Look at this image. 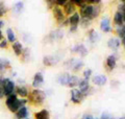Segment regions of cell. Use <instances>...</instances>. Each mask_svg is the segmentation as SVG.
Masks as SVG:
<instances>
[{
	"label": "cell",
	"mask_w": 125,
	"mask_h": 119,
	"mask_svg": "<svg viewBox=\"0 0 125 119\" xmlns=\"http://www.w3.org/2000/svg\"><path fill=\"white\" fill-rule=\"evenodd\" d=\"M102 7L100 4H89L87 1L84 2L83 5H81L79 7V16L81 19H88L90 21H92L94 19H97L101 14Z\"/></svg>",
	"instance_id": "obj_1"
},
{
	"label": "cell",
	"mask_w": 125,
	"mask_h": 119,
	"mask_svg": "<svg viewBox=\"0 0 125 119\" xmlns=\"http://www.w3.org/2000/svg\"><path fill=\"white\" fill-rule=\"evenodd\" d=\"M46 92L41 89H32L29 91V94L27 96V102L32 107H41L44 105L46 100Z\"/></svg>",
	"instance_id": "obj_2"
},
{
	"label": "cell",
	"mask_w": 125,
	"mask_h": 119,
	"mask_svg": "<svg viewBox=\"0 0 125 119\" xmlns=\"http://www.w3.org/2000/svg\"><path fill=\"white\" fill-rule=\"evenodd\" d=\"M79 77L75 74H71L69 72H65V73H61L57 76V83L61 86L64 87H68V88L74 89L78 86L79 83Z\"/></svg>",
	"instance_id": "obj_3"
},
{
	"label": "cell",
	"mask_w": 125,
	"mask_h": 119,
	"mask_svg": "<svg viewBox=\"0 0 125 119\" xmlns=\"http://www.w3.org/2000/svg\"><path fill=\"white\" fill-rule=\"evenodd\" d=\"M83 65H84L83 62L76 58H70L64 63L65 68H67L68 70H71V72H74V73L79 72L83 68Z\"/></svg>",
	"instance_id": "obj_4"
},
{
	"label": "cell",
	"mask_w": 125,
	"mask_h": 119,
	"mask_svg": "<svg viewBox=\"0 0 125 119\" xmlns=\"http://www.w3.org/2000/svg\"><path fill=\"white\" fill-rule=\"evenodd\" d=\"M1 87L4 93V96L7 97L9 95L15 93L16 91V82L14 79H11L10 77H3L2 78V83H1Z\"/></svg>",
	"instance_id": "obj_5"
},
{
	"label": "cell",
	"mask_w": 125,
	"mask_h": 119,
	"mask_svg": "<svg viewBox=\"0 0 125 119\" xmlns=\"http://www.w3.org/2000/svg\"><path fill=\"white\" fill-rule=\"evenodd\" d=\"M77 87H78L77 89L79 90L85 97L89 96V95H91L93 93V88L91 87V85H90V81H88V79L80 78Z\"/></svg>",
	"instance_id": "obj_6"
},
{
	"label": "cell",
	"mask_w": 125,
	"mask_h": 119,
	"mask_svg": "<svg viewBox=\"0 0 125 119\" xmlns=\"http://www.w3.org/2000/svg\"><path fill=\"white\" fill-rule=\"evenodd\" d=\"M84 99L85 96L77 88L71 89V91H70V100H71V102H73L74 105H80Z\"/></svg>",
	"instance_id": "obj_7"
},
{
	"label": "cell",
	"mask_w": 125,
	"mask_h": 119,
	"mask_svg": "<svg viewBox=\"0 0 125 119\" xmlns=\"http://www.w3.org/2000/svg\"><path fill=\"white\" fill-rule=\"evenodd\" d=\"M52 14H53V18L55 19V21L58 24V26L61 27V25L64 23L65 20L67 19V17H66L65 14H64V12H62V9L55 5L52 9Z\"/></svg>",
	"instance_id": "obj_8"
},
{
	"label": "cell",
	"mask_w": 125,
	"mask_h": 119,
	"mask_svg": "<svg viewBox=\"0 0 125 119\" xmlns=\"http://www.w3.org/2000/svg\"><path fill=\"white\" fill-rule=\"evenodd\" d=\"M99 27H100L101 31H103V33H105V34L112 33V31H113V27H112L111 19H109L107 16H104V17H102V19L100 20Z\"/></svg>",
	"instance_id": "obj_9"
},
{
	"label": "cell",
	"mask_w": 125,
	"mask_h": 119,
	"mask_svg": "<svg viewBox=\"0 0 125 119\" xmlns=\"http://www.w3.org/2000/svg\"><path fill=\"white\" fill-rule=\"evenodd\" d=\"M91 81L93 83V85H95L97 87H103L107 84V76L104 74H96V75H93Z\"/></svg>",
	"instance_id": "obj_10"
},
{
	"label": "cell",
	"mask_w": 125,
	"mask_h": 119,
	"mask_svg": "<svg viewBox=\"0 0 125 119\" xmlns=\"http://www.w3.org/2000/svg\"><path fill=\"white\" fill-rule=\"evenodd\" d=\"M72 53H77L79 54L80 57H85L88 53H89V50L87 48V46L83 43H80V44H76L71 47V49H70Z\"/></svg>",
	"instance_id": "obj_11"
},
{
	"label": "cell",
	"mask_w": 125,
	"mask_h": 119,
	"mask_svg": "<svg viewBox=\"0 0 125 119\" xmlns=\"http://www.w3.org/2000/svg\"><path fill=\"white\" fill-rule=\"evenodd\" d=\"M117 61H118V58H117L116 54H109L106 58V61H105V67H106L107 71H113L114 69H116L117 67Z\"/></svg>",
	"instance_id": "obj_12"
},
{
	"label": "cell",
	"mask_w": 125,
	"mask_h": 119,
	"mask_svg": "<svg viewBox=\"0 0 125 119\" xmlns=\"http://www.w3.org/2000/svg\"><path fill=\"white\" fill-rule=\"evenodd\" d=\"M44 85V75L42 72H37L33 75V79L31 83V86L33 87V89H40L41 87Z\"/></svg>",
	"instance_id": "obj_13"
},
{
	"label": "cell",
	"mask_w": 125,
	"mask_h": 119,
	"mask_svg": "<svg viewBox=\"0 0 125 119\" xmlns=\"http://www.w3.org/2000/svg\"><path fill=\"white\" fill-rule=\"evenodd\" d=\"M62 12H64V14L66 17H70L71 15H73L74 13H76V9L77 7L75 6V4L72 2V0H67V3L62 7Z\"/></svg>",
	"instance_id": "obj_14"
},
{
	"label": "cell",
	"mask_w": 125,
	"mask_h": 119,
	"mask_svg": "<svg viewBox=\"0 0 125 119\" xmlns=\"http://www.w3.org/2000/svg\"><path fill=\"white\" fill-rule=\"evenodd\" d=\"M61 61L60 57L57 55H45L43 58V65L44 66H47V67H51V66H54L56 65L58 62Z\"/></svg>",
	"instance_id": "obj_15"
},
{
	"label": "cell",
	"mask_w": 125,
	"mask_h": 119,
	"mask_svg": "<svg viewBox=\"0 0 125 119\" xmlns=\"http://www.w3.org/2000/svg\"><path fill=\"white\" fill-rule=\"evenodd\" d=\"M68 23H69V27H79V23H80L79 13L76 12L70 17H68Z\"/></svg>",
	"instance_id": "obj_16"
},
{
	"label": "cell",
	"mask_w": 125,
	"mask_h": 119,
	"mask_svg": "<svg viewBox=\"0 0 125 119\" xmlns=\"http://www.w3.org/2000/svg\"><path fill=\"white\" fill-rule=\"evenodd\" d=\"M121 46V40L118 37H113L107 41V47L113 51H118Z\"/></svg>",
	"instance_id": "obj_17"
},
{
	"label": "cell",
	"mask_w": 125,
	"mask_h": 119,
	"mask_svg": "<svg viewBox=\"0 0 125 119\" xmlns=\"http://www.w3.org/2000/svg\"><path fill=\"white\" fill-rule=\"evenodd\" d=\"M47 38L49 39L50 42H54V41H58L64 38V33H62V29H55V30H52L48 36Z\"/></svg>",
	"instance_id": "obj_18"
},
{
	"label": "cell",
	"mask_w": 125,
	"mask_h": 119,
	"mask_svg": "<svg viewBox=\"0 0 125 119\" xmlns=\"http://www.w3.org/2000/svg\"><path fill=\"white\" fill-rule=\"evenodd\" d=\"M15 92L18 95V97L20 96L21 98H27V96H28V94H29V90L24 85H19V86L16 87Z\"/></svg>",
	"instance_id": "obj_19"
},
{
	"label": "cell",
	"mask_w": 125,
	"mask_h": 119,
	"mask_svg": "<svg viewBox=\"0 0 125 119\" xmlns=\"http://www.w3.org/2000/svg\"><path fill=\"white\" fill-rule=\"evenodd\" d=\"M16 115V119H27L29 116V110H28V107L27 106H24L20 108L18 110L17 113H15Z\"/></svg>",
	"instance_id": "obj_20"
},
{
	"label": "cell",
	"mask_w": 125,
	"mask_h": 119,
	"mask_svg": "<svg viewBox=\"0 0 125 119\" xmlns=\"http://www.w3.org/2000/svg\"><path fill=\"white\" fill-rule=\"evenodd\" d=\"M88 39H89V42L91 44H95L99 41L100 39V35L98 34V31L95 30V29H90L88 31Z\"/></svg>",
	"instance_id": "obj_21"
},
{
	"label": "cell",
	"mask_w": 125,
	"mask_h": 119,
	"mask_svg": "<svg viewBox=\"0 0 125 119\" xmlns=\"http://www.w3.org/2000/svg\"><path fill=\"white\" fill-rule=\"evenodd\" d=\"M113 22L116 25V27L124 25V20H123V15L120 11H116L114 14V18H113Z\"/></svg>",
	"instance_id": "obj_22"
},
{
	"label": "cell",
	"mask_w": 125,
	"mask_h": 119,
	"mask_svg": "<svg viewBox=\"0 0 125 119\" xmlns=\"http://www.w3.org/2000/svg\"><path fill=\"white\" fill-rule=\"evenodd\" d=\"M11 49H13L14 53L17 55V57H21V54L24 50V47H23V44L19 41H16L15 43L11 44Z\"/></svg>",
	"instance_id": "obj_23"
},
{
	"label": "cell",
	"mask_w": 125,
	"mask_h": 119,
	"mask_svg": "<svg viewBox=\"0 0 125 119\" xmlns=\"http://www.w3.org/2000/svg\"><path fill=\"white\" fill-rule=\"evenodd\" d=\"M10 62L7 59L0 58V74L5 73L7 70L10 69Z\"/></svg>",
	"instance_id": "obj_24"
},
{
	"label": "cell",
	"mask_w": 125,
	"mask_h": 119,
	"mask_svg": "<svg viewBox=\"0 0 125 119\" xmlns=\"http://www.w3.org/2000/svg\"><path fill=\"white\" fill-rule=\"evenodd\" d=\"M34 119H50V113L47 109H42L34 113Z\"/></svg>",
	"instance_id": "obj_25"
},
{
	"label": "cell",
	"mask_w": 125,
	"mask_h": 119,
	"mask_svg": "<svg viewBox=\"0 0 125 119\" xmlns=\"http://www.w3.org/2000/svg\"><path fill=\"white\" fill-rule=\"evenodd\" d=\"M6 37H7V39H6L7 42L11 43V44L17 41V36H16L13 28H7L6 29Z\"/></svg>",
	"instance_id": "obj_26"
},
{
	"label": "cell",
	"mask_w": 125,
	"mask_h": 119,
	"mask_svg": "<svg viewBox=\"0 0 125 119\" xmlns=\"http://www.w3.org/2000/svg\"><path fill=\"white\" fill-rule=\"evenodd\" d=\"M13 11H14V13H16L17 15H20L22 12L24 11V2H22V1L16 2L13 7Z\"/></svg>",
	"instance_id": "obj_27"
},
{
	"label": "cell",
	"mask_w": 125,
	"mask_h": 119,
	"mask_svg": "<svg viewBox=\"0 0 125 119\" xmlns=\"http://www.w3.org/2000/svg\"><path fill=\"white\" fill-rule=\"evenodd\" d=\"M21 61L23 63H27V62H29V60H30V49L29 48H24V50H23V52L21 54Z\"/></svg>",
	"instance_id": "obj_28"
},
{
	"label": "cell",
	"mask_w": 125,
	"mask_h": 119,
	"mask_svg": "<svg viewBox=\"0 0 125 119\" xmlns=\"http://www.w3.org/2000/svg\"><path fill=\"white\" fill-rule=\"evenodd\" d=\"M116 35L117 37H118L119 39H122L125 37V24L122 25V26H118L116 27Z\"/></svg>",
	"instance_id": "obj_29"
},
{
	"label": "cell",
	"mask_w": 125,
	"mask_h": 119,
	"mask_svg": "<svg viewBox=\"0 0 125 119\" xmlns=\"http://www.w3.org/2000/svg\"><path fill=\"white\" fill-rule=\"evenodd\" d=\"M7 12H9V10H7V6L5 5V3L3 1H0V18L4 17L7 14Z\"/></svg>",
	"instance_id": "obj_30"
},
{
	"label": "cell",
	"mask_w": 125,
	"mask_h": 119,
	"mask_svg": "<svg viewBox=\"0 0 125 119\" xmlns=\"http://www.w3.org/2000/svg\"><path fill=\"white\" fill-rule=\"evenodd\" d=\"M93 76V71L91 68H87L83 70V78L84 79H88V81H90V79L92 78Z\"/></svg>",
	"instance_id": "obj_31"
},
{
	"label": "cell",
	"mask_w": 125,
	"mask_h": 119,
	"mask_svg": "<svg viewBox=\"0 0 125 119\" xmlns=\"http://www.w3.org/2000/svg\"><path fill=\"white\" fill-rule=\"evenodd\" d=\"M79 25L83 27V28H89L90 25H91V21L88 19H81L80 18V23H79Z\"/></svg>",
	"instance_id": "obj_32"
},
{
	"label": "cell",
	"mask_w": 125,
	"mask_h": 119,
	"mask_svg": "<svg viewBox=\"0 0 125 119\" xmlns=\"http://www.w3.org/2000/svg\"><path fill=\"white\" fill-rule=\"evenodd\" d=\"M118 11H120L123 15V20H124V24H125V4L123 3V1L120 2V4L118 6Z\"/></svg>",
	"instance_id": "obj_33"
},
{
	"label": "cell",
	"mask_w": 125,
	"mask_h": 119,
	"mask_svg": "<svg viewBox=\"0 0 125 119\" xmlns=\"http://www.w3.org/2000/svg\"><path fill=\"white\" fill-rule=\"evenodd\" d=\"M66 3H67V0H54V4L58 7H62Z\"/></svg>",
	"instance_id": "obj_34"
},
{
	"label": "cell",
	"mask_w": 125,
	"mask_h": 119,
	"mask_svg": "<svg viewBox=\"0 0 125 119\" xmlns=\"http://www.w3.org/2000/svg\"><path fill=\"white\" fill-rule=\"evenodd\" d=\"M0 48L1 49H7L9 48V42H7V40L3 39L2 41L0 42Z\"/></svg>",
	"instance_id": "obj_35"
},
{
	"label": "cell",
	"mask_w": 125,
	"mask_h": 119,
	"mask_svg": "<svg viewBox=\"0 0 125 119\" xmlns=\"http://www.w3.org/2000/svg\"><path fill=\"white\" fill-rule=\"evenodd\" d=\"M47 7H48L49 10H52L54 6H55V4H54V0H47V1L45 2Z\"/></svg>",
	"instance_id": "obj_36"
},
{
	"label": "cell",
	"mask_w": 125,
	"mask_h": 119,
	"mask_svg": "<svg viewBox=\"0 0 125 119\" xmlns=\"http://www.w3.org/2000/svg\"><path fill=\"white\" fill-rule=\"evenodd\" d=\"M111 117H112V115H109L108 113H102L99 119H111Z\"/></svg>",
	"instance_id": "obj_37"
},
{
	"label": "cell",
	"mask_w": 125,
	"mask_h": 119,
	"mask_svg": "<svg viewBox=\"0 0 125 119\" xmlns=\"http://www.w3.org/2000/svg\"><path fill=\"white\" fill-rule=\"evenodd\" d=\"M4 97V93H3V90H2V87L0 86V99H2Z\"/></svg>",
	"instance_id": "obj_38"
},
{
	"label": "cell",
	"mask_w": 125,
	"mask_h": 119,
	"mask_svg": "<svg viewBox=\"0 0 125 119\" xmlns=\"http://www.w3.org/2000/svg\"><path fill=\"white\" fill-rule=\"evenodd\" d=\"M120 40H121V44H122L123 48L125 49V37H124V38H122V39H120Z\"/></svg>",
	"instance_id": "obj_39"
},
{
	"label": "cell",
	"mask_w": 125,
	"mask_h": 119,
	"mask_svg": "<svg viewBox=\"0 0 125 119\" xmlns=\"http://www.w3.org/2000/svg\"><path fill=\"white\" fill-rule=\"evenodd\" d=\"M3 40V35H2V31H1V29H0V42H1Z\"/></svg>",
	"instance_id": "obj_40"
},
{
	"label": "cell",
	"mask_w": 125,
	"mask_h": 119,
	"mask_svg": "<svg viewBox=\"0 0 125 119\" xmlns=\"http://www.w3.org/2000/svg\"><path fill=\"white\" fill-rule=\"evenodd\" d=\"M3 24H4V23H3V21H2V20H0V28H1V27L3 26Z\"/></svg>",
	"instance_id": "obj_41"
},
{
	"label": "cell",
	"mask_w": 125,
	"mask_h": 119,
	"mask_svg": "<svg viewBox=\"0 0 125 119\" xmlns=\"http://www.w3.org/2000/svg\"><path fill=\"white\" fill-rule=\"evenodd\" d=\"M119 119H125V117H121V118H119Z\"/></svg>",
	"instance_id": "obj_42"
},
{
	"label": "cell",
	"mask_w": 125,
	"mask_h": 119,
	"mask_svg": "<svg viewBox=\"0 0 125 119\" xmlns=\"http://www.w3.org/2000/svg\"><path fill=\"white\" fill-rule=\"evenodd\" d=\"M94 119H99V118H95V117H94Z\"/></svg>",
	"instance_id": "obj_43"
},
{
	"label": "cell",
	"mask_w": 125,
	"mask_h": 119,
	"mask_svg": "<svg viewBox=\"0 0 125 119\" xmlns=\"http://www.w3.org/2000/svg\"><path fill=\"white\" fill-rule=\"evenodd\" d=\"M123 3H124V4H125V0H124V1H123Z\"/></svg>",
	"instance_id": "obj_44"
},
{
	"label": "cell",
	"mask_w": 125,
	"mask_h": 119,
	"mask_svg": "<svg viewBox=\"0 0 125 119\" xmlns=\"http://www.w3.org/2000/svg\"><path fill=\"white\" fill-rule=\"evenodd\" d=\"M27 119H29V118H27Z\"/></svg>",
	"instance_id": "obj_45"
}]
</instances>
